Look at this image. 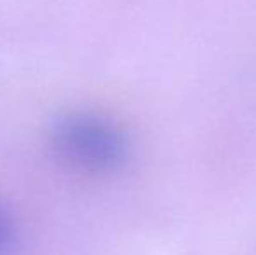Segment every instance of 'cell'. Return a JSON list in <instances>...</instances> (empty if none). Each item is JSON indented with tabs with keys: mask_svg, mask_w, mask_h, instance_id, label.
Instances as JSON below:
<instances>
[{
	"mask_svg": "<svg viewBox=\"0 0 256 255\" xmlns=\"http://www.w3.org/2000/svg\"><path fill=\"white\" fill-rule=\"evenodd\" d=\"M54 159L82 173H114L128 164L131 140L117 123L104 116L77 112L64 116L49 131Z\"/></svg>",
	"mask_w": 256,
	"mask_h": 255,
	"instance_id": "1",
	"label": "cell"
},
{
	"mask_svg": "<svg viewBox=\"0 0 256 255\" xmlns=\"http://www.w3.org/2000/svg\"><path fill=\"white\" fill-rule=\"evenodd\" d=\"M14 246H16V231H14V225L0 211V255L12 253Z\"/></svg>",
	"mask_w": 256,
	"mask_h": 255,
	"instance_id": "2",
	"label": "cell"
}]
</instances>
